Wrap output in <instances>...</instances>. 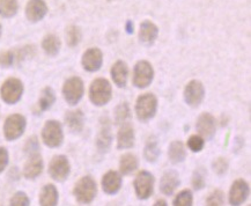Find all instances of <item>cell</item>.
<instances>
[{
  "mask_svg": "<svg viewBox=\"0 0 251 206\" xmlns=\"http://www.w3.org/2000/svg\"><path fill=\"white\" fill-rule=\"evenodd\" d=\"M111 85L107 79L99 78L92 82L89 88V99L95 105L102 107L107 104L111 99Z\"/></svg>",
  "mask_w": 251,
  "mask_h": 206,
  "instance_id": "2",
  "label": "cell"
},
{
  "mask_svg": "<svg viewBox=\"0 0 251 206\" xmlns=\"http://www.w3.org/2000/svg\"><path fill=\"white\" fill-rule=\"evenodd\" d=\"M194 204V197L190 190L185 189L179 192L174 199V206H192Z\"/></svg>",
  "mask_w": 251,
  "mask_h": 206,
  "instance_id": "32",
  "label": "cell"
},
{
  "mask_svg": "<svg viewBox=\"0 0 251 206\" xmlns=\"http://www.w3.org/2000/svg\"><path fill=\"white\" fill-rule=\"evenodd\" d=\"M19 9L18 0H0V15L2 18H12Z\"/></svg>",
  "mask_w": 251,
  "mask_h": 206,
  "instance_id": "30",
  "label": "cell"
},
{
  "mask_svg": "<svg viewBox=\"0 0 251 206\" xmlns=\"http://www.w3.org/2000/svg\"><path fill=\"white\" fill-rule=\"evenodd\" d=\"M205 96L204 85L198 80H191L184 89L185 102L191 107H198Z\"/></svg>",
  "mask_w": 251,
  "mask_h": 206,
  "instance_id": "11",
  "label": "cell"
},
{
  "mask_svg": "<svg viewBox=\"0 0 251 206\" xmlns=\"http://www.w3.org/2000/svg\"><path fill=\"white\" fill-rule=\"evenodd\" d=\"M157 34H159V28L153 22L146 20L140 25L139 40L145 46H152L156 40Z\"/></svg>",
  "mask_w": 251,
  "mask_h": 206,
  "instance_id": "19",
  "label": "cell"
},
{
  "mask_svg": "<svg viewBox=\"0 0 251 206\" xmlns=\"http://www.w3.org/2000/svg\"><path fill=\"white\" fill-rule=\"evenodd\" d=\"M65 122L67 128L72 132H80L85 124V115L81 110L67 111L65 115Z\"/></svg>",
  "mask_w": 251,
  "mask_h": 206,
  "instance_id": "24",
  "label": "cell"
},
{
  "mask_svg": "<svg viewBox=\"0 0 251 206\" xmlns=\"http://www.w3.org/2000/svg\"><path fill=\"white\" fill-rule=\"evenodd\" d=\"M29 204H30V202H29L28 196L22 191L13 195L11 202H9V206H29Z\"/></svg>",
  "mask_w": 251,
  "mask_h": 206,
  "instance_id": "38",
  "label": "cell"
},
{
  "mask_svg": "<svg viewBox=\"0 0 251 206\" xmlns=\"http://www.w3.org/2000/svg\"><path fill=\"white\" fill-rule=\"evenodd\" d=\"M206 184V170L204 168H198L195 170L192 175V186L196 190H201Z\"/></svg>",
  "mask_w": 251,
  "mask_h": 206,
  "instance_id": "35",
  "label": "cell"
},
{
  "mask_svg": "<svg viewBox=\"0 0 251 206\" xmlns=\"http://www.w3.org/2000/svg\"><path fill=\"white\" fill-rule=\"evenodd\" d=\"M85 87H83L82 80L78 77H73L66 80L63 86V95L66 102L71 105H75L82 99Z\"/></svg>",
  "mask_w": 251,
  "mask_h": 206,
  "instance_id": "6",
  "label": "cell"
},
{
  "mask_svg": "<svg viewBox=\"0 0 251 206\" xmlns=\"http://www.w3.org/2000/svg\"><path fill=\"white\" fill-rule=\"evenodd\" d=\"M83 69L88 72H96L101 69L103 63V53L99 48H91L86 50L81 59Z\"/></svg>",
  "mask_w": 251,
  "mask_h": 206,
  "instance_id": "13",
  "label": "cell"
},
{
  "mask_svg": "<svg viewBox=\"0 0 251 206\" xmlns=\"http://www.w3.org/2000/svg\"><path fill=\"white\" fill-rule=\"evenodd\" d=\"M137 168H138V159L134 154L127 153V154H124V155L121 157L120 169L122 174H124V175H128V174L133 173Z\"/></svg>",
  "mask_w": 251,
  "mask_h": 206,
  "instance_id": "27",
  "label": "cell"
},
{
  "mask_svg": "<svg viewBox=\"0 0 251 206\" xmlns=\"http://www.w3.org/2000/svg\"><path fill=\"white\" fill-rule=\"evenodd\" d=\"M144 155L145 159H146L149 162H155L157 160V157L160 155V149L159 145H157V141L155 140V138L151 137L149 141L146 143V146H145V151H144Z\"/></svg>",
  "mask_w": 251,
  "mask_h": 206,
  "instance_id": "29",
  "label": "cell"
},
{
  "mask_svg": "<svg viewBox=\"0 0 251 206\" xmlns=\"http://www.w3.org/2000/svg\"><path fill=\"white\" fill-rule=\"evenodd\" d=\"M154 78L153 66L147 60H140L136 64L133 71V85L138 88H146Z\"/></svg>",
  "mask_w": 251,
  "mask_h": 206,
  "instance_id": "7",
  "label": "cell"
},
{
  "mask_svg": "<svg viewBox=\"0 0 251 206\" xmlns=\"http://www.w3.org/2000/svg\"><path fill=\"white\" fill-rule=\"evenodd\" d=\"M8 165V152L5 147H0V173L5 170Z\"/></svg>",
  "mask_w": 251,
  "mask_h": 206,
  "instance_id": "41",
  "label": "cell"
},
{
  "mask_svg": "<svg viewBox=\"0 0 251 206\" xmlns=\"http://www.w3.org/2000/svg\"><path fill=\"white\" fill-rule=\"evenodd\" d=\"M248 196H249V184L240 179L236 180L233 184H231L229 191V203L231 206H240L247 201Z\"/></svg>",
  "mask_w": 251,
  "mask_h": 206,
  "instance_id": "12",
  "label": "cell"
},
{
  "mask_svg": "<svg viewBox=\"0 0 251 206\" xmlns=\"http://www.w3.org/2000/svg\"><path fill=\"white\" fill-rule=\"evenodd\" d=\"M136 195L139 199H147L153 194L154 176L147 170H143L137 175L133 182Z\"/></svg>",
  "mask_w": 251,
  "mask_h": 206,
  "instance_id": "9",
  "label": "cell"
},
{
  "mask_svg": "<svg viewBox=\"0 0 251 206\" xmlns=\"http://www.w3.org/2000/svg\"><path fill=\"white\" fill-rule=\"evenodd\" d=\"M134 145V130L130 124L125 123L120 129L117 134V147L120 150H126L133 147Z\"/></svg>",
  "mask_w": 251,
  "mask_h": 206,
  "instance_id": "21",
  "label": "cell"
},
{
  "mask_svg": "<svg viewBox=\"0 0 251 206\" xmlns=\"http://www.w3.org/2000/svg\"><path fill=\"white\" fill-rule=\"evenodd\" d=\"M169 160L172 161L173 163H179L183 162L186 157V151L184 145H183L182 141L175 140L170 144L169 151H168Z\"/></svg>",
  "mask_w": 251,
  "mask_h": 206,
  "instance_id": "25",
  "label": "cell"
},
{
  "mask_svg": "<svg viewBox=\"0 0 251 206\" xmlns=\"http://www.w3.org/2000/svg\"><path fill=\"white\" fill-rule=\"evenodd\" d=\"M58 190L53 184H47L43 186L40 194L41 206H57L58 204Z\"/></svg>",
  "mask_w": 251,
  "mask_h": 206,
  "instance_id": "23",
  "label": "cell"
},
{
  "mask_svg": "<svg viewBox=\"0 0 251 206\" xmlns=\"http://www.w3.org/2000/svg\"><path fill=\"white\" fill-rule=\"evenodd\" d=\"M22 94H24V83L17 78L7 79L0 88L2 101L7 104H15L18 101H20Z\"/></svg>",
  "mask_w": 251,
  "mask_h": 206,
  "instance_id": "4",
  "label": "cell"
},
{
  "mask_svg": "<svg viewBox=\"0 0 251 206\" xmlns=\"http://www.w3.org/2000/svg\"><path fill=\"white\" fill-rule=\"evenodd\" d=\"M204 145H205L204 138L198 136V134H194V136L190 137L189 140H188L189 149L195 153L201 152V151L204 149Z\"/></svg>",
  "mask_w": 251,
  "mask_h": 206,
  "instance_id": "36",
  "label": "cell"
},
{
  "mask_svg": "<svg viewBox=\"0 0 251 206\" xmlns=\"http://www.w3.org/2000/svg\"><path fill=\"white\" fill-rule=\"evenodd\" d=\"M128 70L123 60H118L111 67V78L118 87H125L127 81Z\"/></svg>",
  "mask_w": 251,
  "mask_h": 206,
  "instance_id": "22",
  "label": "cell"
},
{
  "mask_svg": "<svg viewBox=\"0 0 251 206\" xmlns=\"http://www.w3.org/2000/svg\"><path fill=\"white\" fill-rule=\"evenodd\" d=\"M130 107L126 102L121 103L115 109V122L116 124H125L127 123V120L130 118Z\"/></svg>",
  "mask_w": 251,
  "mask_h": 206,
  "instance_id": "31",
  "label": "cell"
},
{
  "mask_svg": "<svg viewBox=\"0 0 251 206\" xmlns=\"http://www.w3.org/2000/svg\"><path fill=\"white\" fill-rule=\"evenodd\" d=\"M206 206H225V194L221 190H214L206 198Z\"/></svg>",
  "mask_w": 251,
  "mask_h": 206,
  "instance_id": "34",
  "label": "cell"
},
{
  "mask_svg": "<svg viewBox=\"0 0 251 206\" xmlns=\"http://www.w3.org/2000/svg\"><path fill=\"white\" fill-rule=\"evenodd\" d=\"M73 194L76 201L81 204H89L94 201L98 194V185L92 176H83L75 183Z\"/></svg>",
  "mask_w": 251,
  "mask_h": 206,
  "instance_id": "1",
  "label": "cell"
},
{
  "mask_svg": "<svg viewBox=\"0 0 251 206\" xmlns=\"http://www.w3.org/2000/svg\"><path fill=\"white\" fill-rule=\"evenodd\" d=\"M157 109V100L152 93L140 95L136 103L137 117L141 122H147L154 117Z\"/></svg>",
  "mask_w": 251,
  "mask_h": 206,
  "instance_id": "3",
  "label": "cell"
},
{
  "mask_svg": "<svg viewBox=\"0 0 251 206\" xmlns=\"http://www.w3.org/2000/svg\"><path fill=\"white\" fill-rule=\"evenodd\" d=\"M47 13L48 6L44 0H29L25 6V17L31 22L41 21Z\"/></svg>",
  "mask_w": 251,
  "mask_h": 206,
  "instance_id": "16",
  "label": "cell"
},
{
  "mask_svg": "<svg viewBox=\"0 0 251 206\" xmlns=\"http://www.w3.org/2000/svg\"><path fill=\"white\" fill-rule=\"evenodd\" d=\"M43 172V159L38 153L30 154L24 167V175L25 179L34 180Z\"/></svg>",
  "mask_w": 251,
  "mask_h": 206,
  "instance_id": "17",
  "label": "cell"
},
{
  "mask_svg": "<svg viewBox=\"0 0 251 206\" xmlns=\"http://www.w3.org/2000/svg\"><path fill=\"white\" fill-rule=\"evenodd\" d=\"M215 130H217V124H215L213 116L208 112H204L199 116L197 120V131L199 132V136L210 140L214 137Z\"/></svg>",
  "mask_w": 251,
  "mask_h": 206,
  "instance_id": "15",
  "label": "cell"
},
{
  "mask_svg": "<svg viewBox=\"0 0 251 206\" xmlns=\"http://www.w3.org/2000/svg\"><path fill=\"white\" fill-rule=\"evenodd\" d=\"M112 143V132H111V124L109 118H102L101 125H100V131L96 139V145L100 152L104 153L108 152L110 149Z\"/></svg>",
  "mask_w": 251,
  "mask_h": 206,
  "instance_id": "14",
  "label": "cell"
},
{
  "mask_svg": "<svg viewBox=\"0 0 251 206\" xmlns=\"http://www.w3.org/2000/svg\"><path fill=\"white\" fill-rule=\"evenodd\" d=\"M153 206H168V204H167V202L163 201V199H159Z\"/></svg>",
  "mask_w": 251,
  "mask_h": 206,
  "instance_id": "42",
  "label": "cell"
},
{
  "mask_svg": "<svg viewBox=\"0 0 251 206\" xmlns=\"http://www.w3.org/2000/svg\"><path fill=\"white\" fill-rule=\"evenodd\" d=\"M42 48H43L44 52L49 56H56L60 50V41L56 35H47L42 42Z\"/></svg>",
  "mask_w": 251,
  "mask_h": 206,
  "instance_id": "26",
  "label": "cell"
},
{
  "mask_svg": "<svg viewBox=\"0 0 251 206\" xmlns=\"http://www.w3.org/2000/svg\"><path fill=\"white\" fill-rule=\"evenodd\" d=\"M179 183L181 182H179L178 174L175 170H168L161 178L160 190L162 191V194H165L166 196H170L174 194V191L179 185Z\"/></svg>",
  "mask_w": 251,
  "mask_h": 206,
  "instance_id": "20",
  "label": "cell"
},
{
  "mask_svg": "<svg viewBox=\"0 0 251 206\" xmlns=\"http://www.w3.org/2000/svg\"><path fill=\"white\" fill-rule=\"evenodd\" d=\"M42 139L48 147H58L63 143L64 134L59 122L48 121L42 130Z\"/></svg>",
  "mask_w": 251,
  "mask_h": 206,
  "instance_id": "5",
  "label": "cell"
},
{
  "mask_svg": "<svg viewBox=\"0 0 251 206\" xmlns=\"http://www.w3.org/2000/svg\"><path fill=\"white\" fill-rule=\"evenodd\" d=\"M71 166L65 155H56L52 157L49 165V174L54 181L63 182L69 178Z\"/></svg>",
  "mask_w": 251,
  "mask_h": 206,
  "instance_id": "10",
  "label": "cell"
},
{
  "mask_svg": "<svg viewBox=\"0 0 251 206\" xmlns=\"http://www.w3.org/2000/svg\"><path fill=\"white\" fill-rule=\"evenodd\" d=\"M25 129V118L20 114H14L7 117L4 124V134L7 140H15L24 134Z\"/></svg>",
  "mask_w": 251,
  "mask_h": 206,
  "instance_id": "8",
  "label": "cell"
},
{
  "mask_svg": "<svg viewBox=\"0 0 251 206\" xmlns=\"http://www.w3.org/2000/svg\"><path fill=\"white\" fill-rule=\"evenodd\" d=\"M102 189L105 194L115 195L122 186V176L115 170H110L102 178Z\"/></svg>",
  "mask_w": 251,
  "mask_h": 206,
  "instance_id": "18",
  "label": "cell"
},
{
  "mask_svg": "<svg viewBox=\"0 0 251 206\" xmlns=\"http://www.w3.org/2000/svg\"><path fill=\"white\" fill-rule=\"evenodd\" d=\"M38 150V141L36 137H31L29 138L27 144H25V152H28L29 154H34L37 153Z\"/></svg>",
  "mask_w": 251,
  "mask_h": 206,
  "instance_id": "40",
  "label": "cell"
},
{
  "mask_svg": "<svg viewBox=\"0 0 251 206\" xmlns=\"http://www.w3.org/2000/svg\"><path fill=\"white\" fill-rule=\"evenodd\" d=\"M15 53L13 51H4L0 53V66L9 67L15 62Z\"/></svg>",
  "mask_w": 251,
  "mask_h": 206,
  "instance_id": "39",
  "label": "cell"
},
{
  "mask_svg": "<svg viewBox=\"0 0 251 206\" xmlns=\"http://www.w3.org/2000/svg\"><path fill=\"white\" fill-rule=\"evenodd\" d=\"M1 31H2V28H1V25H0V36H1Z\"/></svg>",
  "mask_w": 251,
  "mask_h": 206,
  "instance_id": "43",
  "label": "cell"
},
{
  "mask_svg": "<svg viewBox=\"0 0 251 206\" xmlns=\"http://www.w3.org/2000/svg\"><path fill=\"white\" fill-rule=\"evenodd\" d=\"M54 101H56L54 92L52 91V88L47 87V88H44L41 93L40 100H38V108H40L41 111L48 110V109L52 107Z\"/></svg>",
  "mask_w": 251,
  "mask_h": 206,
  "instance_id": "28",
  "label": "cell"
},
{
  "mask_svg": "<svg viewBox=\"0 0 251 206\" xmlns=\"http://www.w3.org/2000/svg\"><path fill=\"white\" fill-rule=\"evenodd\" d=\"M212 168H213L214 173L219 176H223L224 174L227 173L228 170V161L225 157H218L212 163Z\"/></svg>",
  "mask_w": 251,
  "mask_h": 206,
  "instance_id": "37",
  "label": "cell"
},
{
  "mask_svg": "<svg viewBox=\"0 0 251 206\" xmlns=\"http://www.w3.org/2000/svg\"><path fill=\"white\" fill-rule=\"evenodd\" d=\"M66 40L70 47L78 46L81 40V31L76 26H70L66 30Z\"/></svg>",
  "mask_w": 251,
  "mask_h": 206,
  "instance_id": "33",
  "label": "cell"
}]
</instances>
